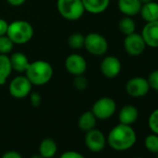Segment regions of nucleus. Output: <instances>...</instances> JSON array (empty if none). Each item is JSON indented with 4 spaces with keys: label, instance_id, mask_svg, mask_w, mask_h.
Wrapping results in <instances>:
<instances>
[{
    "label": "nucleus",
    "instance_id": "1",
    "mask_svg": "<svg viewBox=\"0 0 158 158\" xmlns=\"http://www.w3.org/2000/svg\"><path fill=\"white\" fill-rule=\"evenodd\" d=\"M106 140L112 149L115 151H127L136 143L137 135L131 126L119 123L110 130Z\"/></svg>",
    "mask_w": 158,
    "mask_h": 158
},
{
    "label": "nucleus",
    "instance_id": "2",
    "mask_svg": "<svg viewBox=\"0 0 158 158\" xmlns=\"http://www.w3.org/2000/svg\"><path fill=\"white\" fill-rule=\"evenodd\" d=\"M24 73L33 86L41 87L47 85L51 80L54 74V70L48 61L36 60L30 62Z\"/></svg>",
    "mask_w": 158,
    "mask_h": 158
},
{
    "label": "nucleus",
    "instance_id": "3",
    "mask_svg": "<svg viewBox=\"0 0 158 158\" xmlns=\"http://www.w3.org/2000/svg\"><path fill=\"white\" fill-rule=\"evenodd\" d=\"M7 35L15 45H23L32 40L34 28L27 21L16 20L9 23Z\"/></svg>",
    "mask_w": 158,
    "mask_h": 158
},
{
    "label": "nucleus",
    "instance_id": "4",
    "mask_svg": "<svg viewBox=\"0 0 158 158\" xmlns=\"http://www.w3.org/2000/svg\"><path fill=\"white\" fill-rule=\"evenodd\" d=\"M56 7L59 14L71 22L81 19L86 12L82 0H57Z\"/></svg>",
    "mask_w": 158,
    "mask_h": 158
},
{
    "label": "nucleus",
    "instance_id": "5",
    "mask_svg": "<svg viewBox=\"0 0 158 158\" xmlns=\"http://www.w3.org/2000/svg\"><path fill=\"white\" fill-rule=\"evenodd\" d=\"M109 44L107 39L99 33H89L85 35L84 48L96 57L103 56L107 53Z\"/></svg>",
    "mask_w": 158,
    "mask_h": 158
},
{
    "label": "nucleus",
    "instance_id": "6",
    "mask_svg": "<svg viewBox=\"0 0 158 158\" xmlns=\"http://www.w3.org/2000/svg\"><path fill=\"white\" fill-rule=\"evenodd\" d=\"M116 111V102L111 97H102L97 100L91 108L98 120H106L111 118Z\"/></svg>",
    "mask_w": 158,
    "mask_h": 158
},
{
    "label": "nucleus",
    "instance_id": "7",
    "mask_svg": "<svg viewBox=\"0 0 158 158\" xmlns=\"http://www.w3.org/2000/svg\"><path fill=\"white\" fill-rule=\"evenodd\" d=\"M33 85L26 75H18L14 77L9 85V92L15 99H23L29 96Z\"/></svg>",
    "mask_w": 158,
    "mask_h": 158
},
{
    "label": "nucleus",
    "instance_id": "8",
    "mask_svg": "<svg viewBox=\"0 0 158 158\" xmlns=\"http://www.w3.org/2000/svg\"><path fill=\"white\" fill-rule=\"evenodd\" d=\"M151 88L147 78L135 76L130 78L126 84V91L132 98H141L146 96Z\"/></svg>",
    "mask_w": 158,
    "mask_h": 158
},
{
    "label": "nucleus",
    "instance_id": "9",
    "mask_svg": "<svg viewBox=\"0 0 158 158\" xmlns=\"http://www.w3.org/2000/svg\"><path fill=\"white\" fill-rule=\"evenodd\" d=\"M123 46L127 54L131 57L140 56L147 47L141 35L137 34L136 32L126 35Z\"/></svg>",
    "mask_w": 158,
    "mask_h": 158
},
{
    "label": "nucleus",
    "instance_id": "10",
    "mask_svg": "<svg viewBox=\"0 0 158 158\" xmlns=\"http://www.w3.org/2000/svg\"><path fill=\"white\" fill-rule=\"evenodd\" d=\"M65 70L72 75H80L84 74L88 68V63L86 59L77 53H73L69 55L64 61Z\"/></svg>",
    "mask_w": 158,
    "mask_h": 158
},
{
    "label": "nucleus",
    "instance_id": "11",
    "mask_svg": "<svg viewBox=\"0 0 158 158\" xmlns=\"http://www.w3.org/2000/svg\"><path fill=\"white\" fill-rule=\"evenodd\" d=\"M106 142H107L106 137L100 129L93 128L86 132L85 143L89 151L93 152H102L104 149Z\"/></svg>",
    "mask_w": 158,
    "mask_h": 158
},
{
    "label": "nucleus",
    "instance_id": "12",
    "mask_svg": "<svg viewBox=\"0 0 158 158\" xmlns=\"http://www.w3.org/2000/svg\"><path fill=\"white\" fill-rule=\"evenodd\" d=\"M101 72L103 76L109 79L115 78L119 75L122 70V63L115 56H106L101 62Z\"/></svg>",
    "mask_w": 158,
    "mask_h": 158
},
{
    "label": "nucleus",
    "instance_id": "13",
    "mask_svg": "<svg viewBox=\"0 0 158 158\" xmlns=\"http://www.w3.org/2000/svg\"><path fill=\"white\" fill-rule=\"evenodd\" d=\"M140 35L147 47L158 48V21L146 23Z\"/></svg>",
    "mask_w": 158,
    "mask_h": 158
},
{
    "label": "nucleus",
    "instance_id": "14",
    "mask_svg": "<svg viewBox=\"0 0 158 158\" xmlns=\"http://www.w3.org/2000/svg\"><path fill=\"white\" fill-rule=\"evenodd\" d=\"M117 6L120 12L128 17L139 14L141 9L139 0H117Z\"/></svg>",
    "mask_w": 158,
    "mask_h": 158
},
{
    "label": "nucleus",
    "instance_id": "15",
    "mask_svg": "<svg viewBox=\"0 0 158 158\" xmlns=\"http://www.w3.org/2000/svg\"><path fill=\"white\" fill-rule=\"evenodd\" d=\"M139 118V110L137 107L131 104H127L123 106L118 114L119 123L124 125L131 126L134 124Z\"/></svg>",
    "mask_w": 158,
    "mask_h": 158
},
{
    "label": "nucleus",
    "instance_id": "16",
    "mask_svg": "<svg viewBox=\"0 0 158 158\" xmlns=\"http://www.w3.org/2000/svg\"><path fill=\"white\" fill-rule=\"evenodd\" d=\"M12 71L19 73H23L27 70L30 61L28 57L23 52H14L10 56Z\"/></svg>",
    "mask_w": 158,
    "mask_h": 158
},
{
    "label": "nucleus",
    "instance_id": "17",
    "mask_svg": "<svg viewBox=\"0 0 158 158\" xmlns=\"http://www.w3.org/2000/svg\"><path fill=\"white\" fill-rule=\"evenodd\" d=\"M86 12L90 14L103 13L110 5V0H82Z\"/></svg>",
    "mask_w": 158,
    "mask_h": 158
},
{
    "label": "nucleus",
    "instance_id": "18",
    "mask_svg": "<svg viewBox=\"0 0 158 158\" xmlns=\"http://www.w3.org/2000/svg\"><path fill=\"white\" fill-rule=\"evenodd\" d=\"M139 14L146 23L158 21V3L152 0L149 3L142 4Z\"/></svg>",
    "mask_w": 158,
    "mask_h": 158
},
{
    "label": "nucleus",
    "instance_id": "19",
    "mask_svg": "<svg viewBox=\"0 0 158 158\" xmlns=\"http://www.w3.org/2000/svg\"><path fill=\"white\" fill-rule=\"evenodd\" d=\"M39 154L43 158H52L58 151L56 141L51 138H45L39 144L38 147Z\"/></svg>",
    "mask_w": 158,
    "mask_h": 158
},
{
    "label": "nucleus",
    "instance_id": "20",
    "mask_svg": "<svg viewBox=\"0 0 158 158\" xmlns=\"http://www.w3.org/2000/svg\"><path fill=\"white\" fill-rule=\"evenodd\" d=\"M97 118L94 115V114L90 111L84 112L78 118V127L82 131H89L93 128H95L97 124Z\"/></svg>",
    "mask_w": 158,
    "mask_h": 158
},
{
    "label": "nucleus",
    "instance_id": "21",
    "mask_svg": "<svg viewBox=\"0 0 158 158\" xmlns=\"http://www.w3.org/2000/svg\"><path fill=\"white\" fill-rule=\"evenodd\" d=\"M12 73V67L9 55L0 54V85H5Z\"/></svg>",
    "mask_w": 158,
    "mask_h": 158
},
{
    "label": "nucleus",
    "instance_id": "22",
    "mask_svg": "<svg viewBox=\"0 0 158 158\" xmlns=\"http://www.w3.org/2000/svg\"><path fill=\"white\" fill-rule=\"evenodd\" d=\"M118 28H119L120 32L123 35H130L132 33H135V31H136V23H135L134 20L131 17L125 16L119 21Z\"/></svg>",
    "mask_w": 158,
    "mask_h": 158
},
{
    "label": "nucleus",
    "instance_id": "23",
    "mask_svg": "<svg viewBox=\"0 0 158 158\" xmlns=\"http://www.w3.org/2000/svg\"><path fill=\"white\" fill-rule=\"evenodd\" d=\"M68 46L74 50H79L84 48L85 35L81 33H73L68 36L67 39Z\"/></svg>",
    "mask_w": 158,
    "mask_h": 158
},
{
    "label": "nucleus",
    "instance_id": "24",
    "mask_svg": "<svg viewBox=\"0 0 158 158\" xmlns=\"http://www.w3.org/2000/svg\"><path fill=\"white\" fill-rule=\"evenodd\" d=\"M14 43L10 40V38L5 35L0 36V54L9 55L11 53L14 48Z\"/></svg>",
    "mask_w": 158,
    "mask_h": 158
},
{
    "label": "nucleus",
    "instance_id": "25",
    "mask_svg": "<svg viewBox=\"0 0 158 158\" xmlns=\"http://www.w3.org/2000/svg\"><path fill=\"white\" fill-rule=\"evenodd\" d=\"M144 146L149 152L152 153H157L158 152V135L154 133L148 135L144 139Z\"/></svg>",
    "mask_w": 158,
    "mask_h": 158
},
{
    "label": "nucleus",
    "instance_id": "26",
    "mask_svg": "<svg viewBox=\"0 0 158 158\" xmlns=\"http://www.w3.org/2000/svg\"><path fill=\"white\" fill-rule=\"evenodd\" d=\"M88 79L84 74H80V75H75L73 76V88L79 91H83L88 88Z\"/></svg>",
    "mask_w": 158,
    "mask_h": 158
},
{
    "label": "nucleus",
    "instance_id": "27",
    "mask_svg": "<svg viewBox=\"0 0 158 158\" xmlns=\"http://www.w3.org/2000/svg\"><path fill=\"white\" fill-rule=\"evenodd\" d=\"M148 126L152 133L158 135V109L151 113L148 119Z\"/></svg>",
    "mask_w": 158,
    "mask_h": 158
},
{
    "label": "nucleus",
    "instance_id": "28",
    "mask_svg": "<svg viewBox=\"0 0 158 158\" xmlns=\"http://www.w3.org/2000/svg\"><path fill=\"white\" fill-rule=\"evenodd\" d=\"M147 80L149 82L150 88L156 90V91H158V70L152 71L149 74Z\"/></svg>",
    "mask_w": 158,
    "mask_h": 158
},
{
    "label": "nucleus",
    "instance_id": "29",
    "mask_svg": "<svg viewBox=\"0 0 158 158\" xmlns=\"http://www.w3.org/2000/svg\"><path fill=\"white\" fill-rule=\"evenodd\" d=\"M29 99H30V102L31 104L37 108L41 105V102H42V98H41V95L36 92V91H31V93L29 94Z\"/></svg>",
    "mask_w": 158,
    "mask_h": 158
},
{
    "label": "nucleus",
    "instance_id": "30",
    "mask_svg": "<svg viewBox=\"0 0 158 158\" xmlns=\"http://www.w3.org/2000/svg\"><path fill=\"white\" fill-rule=\"evenodd\" d=\"M60 158H85V156L76 151H67L62 152Z\"/></svg>",
    "mask_w": 158,
    "mask_h": 158
},
{
    "label": "nucleus",
    "instance_id": "31",
    "mask_svg": "<svg viewBox=\"0 0 158 158\" xmlns=\"http://www.w3.org/2000/svg\"><path fill=\"white\" fill-rule=\"evenodd\" d=\"M1 158H23V155L16 151H8L3 153Z\"/></svg>",
    "mask_w": 158,
    "mask_h": 158
},
{
    "label": "nucleus",
    "instance_id": "32",
    "mask_svg": "<svg viewBox=\"0 0 158 158\" xmlns=\"http://www.w3.org/2000/svg\"><path fill=\"white\" fill-rule=\"evenodd\" d=\"M8 28H9V23L6 20L0 18V36L7 35Z\"/></svg>",
    "mask_w": 158,
    "mask_h": 158
},
{
    "label": "nucleus",
    "instance_id": "33",
    "mask_svg": "<svg viewBox=\"0 0 158 158\" xmlns=\"http://www.w3.org/2000/svg\"><path fill=\"white\" fill-rule=\"evenodd\" d=\"M6 1L12 7H21L26 2V0H6Z\"/></svg>",
    "mask_w": 158,
    "mask_h": 158
},
{
    "label": "nucleus",
    "instance_id": "34",
    "mask_svg": "<svg viewBox=\"0 0 158 158\" xmlns=\"http://www.w3.org/2000/svg\"><path fill=\"white\" fill-rule=\"evenodd\" d=\"M151 1H152V0H139V2L141 3V5H142V4L149 3V2H151Z\"/></svg>",
    "mask_w": 158,
    "mask_h": 158
},
{
    "label": "nucleus",
    "instance_id": "35",
    "mask_svg": "<svg viewBox=\"0 0 158 158\" xmlns=\"http://www.w3.org/2000/svg\"><path fill=\"white\" fill-rule=\"evenodd\" d=\"M30 158H43L39 153H37V154H34V155H32Z\"/></svg>",
    "mask_w": 158,
    "mask_h": 158
},
{
    "label": "nucleus",
    "instance_id": "36",
    "mask_svg": "<svg viewBox=\"0 0 158 158\" xmlns=\"http://www.w3.org/2000/svg\"><path fill=\"white\" fill-rule=\"evenodd\" d=\"M135 158H142V157H135Z\"/></svg>",
    "mask_w": 158,
    "mask_h": 158
},
{
    "label": "nucleus",
    "instance_id": "37",
    "mask_svg": "<svg viewBox=\"0 0 158 158\" xmlns=\"http://www.w3.org/2000/svg\"><path fill=\"white\" fill-rule=\"evenodd\" d=\"M157 158H158V152H157Z\"/></svg>",
    "mask_w": 158,
    "mask_h": 158
},
{
    "label": "nucleus",
    "instance_id": "38",
    "mask_svg": "<svg viewBox=\"0 0 158 158\" xmlns=\"http://www.w3.org/2000/svg\"><path fill=\"white\" fill-rule=\"evenodd\" d=\"M157 102H158V97H157Z\"/></svg>",
    "mask_w": 158,
    "mask_h": 158
}]
</instances>
